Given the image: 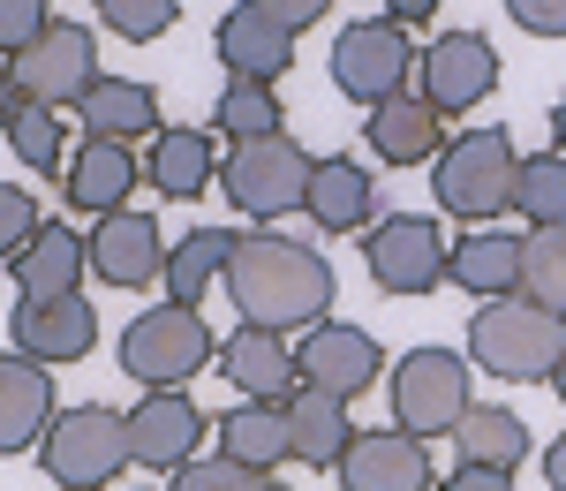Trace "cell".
Masks as SVG:
<instances>
[{
  "instance_id": "obj_1",
  "label": "cell",
  "mask_w": 566,
  "mask_h": 491,
  "mask_svg": "<svg viewBox=\"0 0 566 491\" xmlns=\"http://www.w3.org/2000/svg\"><path fill=\"white\" fill-rule=\"evenodd\" d=\"M227 303L250 317V325H272V333H310L317 317H333L340 303V280L325 265V250H310L295 234H234V258H227Z\"/></svg>"
},
{
  "instance_id": "obj_2",
  "label": "cell",
  "mask_w": 566,
  "mask_h": 491,
  "mask_svg": "<svg viewBox=\"0 0 566 491\" xmlns=\"http://www.w3.org/2000/svg\"><path fill=\"white\" fill-rule=\"evenodd\" d=\"M559 356H566V317L528 303V295H491L469 317V363L506 378V386H552Z\"/></svg>"
},
{
  "instance_id": "obj_3",
  "label": "cell",
  "mask_w": 566,
  "mask_h": 491,
  "mask_svg": "<svg viewBox=\"0 0 566 491\" xmlns=\"http://www.w3.org/2000/svg\"><path fill=\"white\" fill-rule=\"evenodd\" d=\"M514 175H522V152L506 129H461L446 152L431 159V197L453 212V220H499L514 205Z\"/></svg>"
},
{
  "instance_id": "obj_4",
  "label": "cell",
  "mask_w": 566,
  "mask_h": 491,
  "mask_svg": "<svg viewBox=\"0 0 566 491\" xmlns=\"http://www.w3.org/2000/svg\"><path fill=\"white\" fill-rule=\"evenodd\" d=\"M310 167H317V159H310L287 129L242 136V144L219 159V189H227V205L250 212V220H287V212H303V197H310Z\"/></svg>"
},
{
  "instance_id": "obj_5",
  "label": "cell",
  "mask_w": 566,
  "mask_h": 491,
  "mask_svg": "<svg viewBox=\"0 0 566 491\" xmlns=\"http://www.w3.org/2000/svg\"><path fill=\"white\" fill-rule=\"evenodd\" d=\"M205 363H219V333L205 325V311H189V303H151V311L129 317V333H122V370H129L144 394H151V386H189Z\"/></svg>"
},
{
  "instance_id": "obj_6",
  "label": "cell",
  "mask_w": 566,
  "mask_h": 491,
  "mask_svg": "<svg viewBox=\"0 0 566 491\" xmlns=\"http://www.w3.org/2000/svg\"><path fill=\"white\" fill-rule=\"evenodd\" d=\"M39 453H45V477L61 491H106L129 469V416L106 401H84V408H69V416L45 424Z\"/></svg>"
},
{
  "instance_id": "obj_7",
  "label": "cell",
  "mask_w": 566,
  "mask_h": 491,
  "mask_svg": "<svg viewBox=\"0 0 566 491\" xmlns=\"http://www.w3.org/2000/svg\"><path fill=\"white\" fill-rule=\"evenodd\" d=\"M469 416V356L453 348H408L392 363V424L416 439H446Z\"/></svg>"
},
{
  "instance_id": "obj_8",
  "label": "cell",
  "mask_w": 566,
  "mask_h": 491,
  "mask_svg": "<svg viewBox=\"0 0 566 491\" xmlns=\"http://www.w3.org/2000/svg\"><path fill=\"white\" fill-rule=\"evenodd\" d=\"M408 76H416V45H408V23H392V15L348 23L333 39V91L355 106H378L392 91H408Z\"/></svg>"
},
{
  "instance_id": "obj_9",
  "label": "cell",
  "mask_w": 566,
  "mask_h": 491,
  "mask_svg": "<svg viewBox=\"0 0 566 491\" xmlns=\"http://www.w3.org/2000/svg\"><path fill=\"white\" fill-rule=\"evenodd\" d=\"M363 265L386 295H431L446 280V234L423 212H386L363 227Z\"/></svg>"
},
{
  "instance_id": "obj_10",
  "label": "cell",
  "mask_w": 566,
  "mask_h": 491,
  "mask_svg": "<svg viewBox=\"0 0 566 491\" xmlns=\"http://www.w3.org/2000/svg\"><path fill=\"white\" fill-rule=\"evenodd\" d=\"M91 84H98V39H91L84 23L53 15L39 39L15 53V91L39 98V106H76Z\"/></svg>"
},
{
  "instance_id": "obj_11",
  "label": "cell",
  "mask_w": 566,
  "mask_h": 491,
  "mask_svg": "<svg viewBox=\"0 0 566 491\" xmlns=\"http://www.w3.org/2000/svg\"><path fill=\"white\" fill-rule=\"evenodd\" d=\"M295 370H303V386L333 394V401H363V394L386 378V348H378L363 325L317 317V325L303 333V348H295Z\"/></svg>"
},
{
  "instance_id": "obj_12",
  "label": "cell",
  "mask_w": 566,
  "mask_h": 491,
  "mask_svg": "<svg viewBox=\"0 0 566 491\" xmlns=\"http://www.w3.org/2000/svg\"><path fill=\"white\" fill-rule=\"evenodd\" d=\"M416 76H423V98L438 114H476L499 91V53L483 31H446L431 53H416Z\"/></svg>"
},
{
  "instance_id": "obj_13",
  "label": "cell",
  "mask_w": 566,
  "mask_h": 491,
  "mask_svg": "<svg viewBox=\"0 0 566 491\" xmlns=\"http://www.w3.org/2000/svg\"><path fill=\"white\" fill-rule=\"evenodd\" d=\"M91 250V280H106V288H151L159 272H167V242H159V220L151 212H98V227L84 234Z\"/></svg>"
},
{
  "instance_id": "obj_14",
  "label": "cell",
  "mask_w": 566,
  "mask_h": 491,
  "mask_svg": "<svg viewBox=\"0 0 566 491\" xmlns=\"http://www.w3.org/2000/svg\"><path fill=\"white\" fill-rule=\"evenodd\" d=\"M333 477H340V491H438L423 439L400 431V424L392 431H355Z\"/></svg>"
},
{
  "instance_id": "obj_15",
  "label": "cell",
  "mask_w": 566,
  "mask_h": 491,
  "mask_svg": "<svg viewBox=\"0 0 566 491\" xmlns=\"http://www.w3.org/2000/svg\"><path fill=\"white\" fill-rule=\"evenodd\" d=\"M205 424L212 416L189 401L181 386H151L129 408V461H144V469H181L197 453V439H205Z\"/></svg>"
},
{
  "instance_id": "obj_16",
  "label": "cell",
  "mask_w": 566,
  "mask_h": 491,
  "mask_svg": "<svg viewBox=\"0 0 566 491\" xmlns=\"http://www.w3.org/2000/svg\"><path fill=\"white\" fill-rule=\"evenodd\" d=\"M8 341L23 348V356L39 363H84L91 341H98V311H91L84 295H45V303H15L8 311Z\"/></svg>"
},
{
  "instance_id": "obj_17",
  "label": "cell",
  "mask_w": 566,
  "mask_h": 491,
  "mask_svg": "<svg viewBox=\"0 0 566 491\" xmlns=\"http://www.w3.org/2000/svg\"><path fill=\"white\" fill-rule=\"evenodd\" d=\"M363 136H370V152L386 167H431L438 152H446V114H438L423 91H392V98L370 106Z\"/></svg>"
},
{
  "instance_id": "obj_18",
  "label": "cell",
  "mask_w": 566,
  "mask_h": 491,
  "mask_svg": "<svg viewBox=\"0 0 566 491\" xmlns=\"http://www.w3.org/2000/svg\"><path fill=\"white\" fill-rule=\"evenodd\" d=\"M219 370L242 386V401H287V394L303 386L287 333H272V325H250V317H242V325L219 341Z\"/></svg>"
},
{
  "instance_id": "obj_19",
  "label": "cell",
  "mask_w": 566,
  "mask_h": 491,
  "mask_svg": "<svg viewBox=\"0 0 566 491\" xmlns=\"http://www.w3.org/2000/svg\"><path fill=\"white\" fill-rule=\"evenodd\" d=\"M219 61H227V76L280 84V76L295 69V31H280L258 0H242V8H227V15H219Z\"/></svg>"
},
{
  "instance_id": "obj_20",
  "label": "cell",
  "mask_w": 566,
  "mask_h": 491,
  "mask_svg": "<svg viewBox=\"0 0 566 491\" xmlns=\"http://www.w3.org/2000/svg\"><path fill=\"white\" fill-rule=\"evenodd\" d=\"M53 424V363L39 356H0V453H23Z\"/></svg>"
},
{
  "instance_id": "obj_21",
  "label": "cell",
  "mask_w": 566,
  "mask_h": 491,
  "mask_svg": "<svg viewBox=\"0 0 566 491\" xmlns=\"http://www.w3.org/2000/svg\"><path fill=\"white\" fill-rule=\"evenodd\" d=\"M8 272H15V295H31V303H45V295H84V272H91V250L76 227H45L8 258Z\"/></svg>"
},
{
  "instance_id": "obj_22",
  "label": "cell",
  "mask_w": 566,
  "mask_h": 491,
  "mask_svg": "<svg viewBox=\"0 0 566 491\" xmlns=\"http://www.w3.org/2000/svg\"><path fill=\"white\" fill-rule=\"evenodd\" d=\"M136 181H144L136 152L114 144V136H84V152H69V167H61V189H69L76 212H122Z\"/></svg>"
},
{
  "instance_id": "obj_23",
  "label": "cell",
  "mask_w": 566,
  "mask_h": 491,
  "mask_svg": "<svg viewBox=\"0 0 566 491\" xmlns=\"http://www.w3.org/2000/svg\"><path fill=\"white\" fill-rule=\"evenodd\" d=\"M219 431V453L234 461V469H250V477H272L280 461H295V439H287V401H242L212 416Z\"/></svg>"
},
{
  "instance_id": "obj_24",
  "label": "cell",
  "mask_w": 566,
  "mask_h": 491,
  "mask_svg": "<svg viewBox=\"0 0 566 491\" xmlns=\"http://www.w3.org/2000/svg\"><path fill=\"white\" fill-rule=\"evenodd\" d=\"M446 280L461 288V295H514L522 288V234H499V227H476V234H461V242H446Z\"/></svg>"
},
{
  "instance_id": "obj_25",
  "label": "cell",
  "mask_w": 566,
  "mask_h": 491,
  "mask_svg": "<svg viewBox=\"0 0 566 491\" xmlns=\"http://www.w3.org/2000/svg\"><path fill=\"white\" fill-rule=\"evenodd\" d=\"M76 122H84V136H114V144L159 136V91L136 84V76H98L76 98Z\"/></svg>"
},
{
  "instance_id": "obj_26",
  "label": "cell",
  "mask_w": 566,
  "mask_h": 491,
  "mask_svg": "<svg viewBox=\"0 0 566 491\" xmlns=\"http://www.w3.org/2000/svg\"><path fill=\"white\" fill-rule=\"evenodd\" d=\"M303 212L325 227V234H363V227H370V212H378V181L363 175L355 159H317V167H310Z\"/></svg>"
},
{
  "instance_id": "obj_27",
  "label": "cell",
  "mask_w": 566,
  "mask_h": 491,
  "mask_svg": "<svg viewBox=\"0 0 566 491\" xmlns=\"http://www.w3.org/2000/svg\"><path fill=\"white\" fill-rule=\"evenodd\" d=\"M144 181H151L159 197H205L219 181L212 129H159L151 136V159H144Z\"/></svg>"
},
{
  "instance_id": "obj_28",
  "label": "cell",
  "mask_w": 566,
  "mask_h": 491,
  "mask_svg": "<svg viewBox=\"0 0 566 491\" xmlns=\"http://www.w3.org/2000/svg\"><path fill=\"white\" fill-rule=\"evenodd\" d=\"M287 439H295V461H303V469H340V453H348V439H355L348 401H333V394H317V386H295V394H287Z\"/></svg>"
},
{
  "instance_id": "obj_29",
  "label": "cell",
  "mask_w": 566,
  "mask_h": 491,
  "mask_svg": "<svg viewBox=\"0 0 566 491\" xmlns=\"http://www.w3.org/2000/svg\"><path fill=\"white\" fill-rule=\"evenodd\" d=\"M227 258H234V234L227 227H189L175 250H167V272H159L167 280V303H189L197 311L219 280H227Z\"/></svg>"
},
{
  "instance_id": "obj_30",
  "label": "cell",
  "mask_w": 566,
  "mask_h": 491,
  "mask_svg": "<svg viewBox=\"0 0 566 491\" xmlns=\"http://www.w3.org/2000/svg\"><path fill=\"white\" fill-rule=\"evenodd\" d=\"M453 453H461V461H483V469H522L528 461V424L514 408H476L469 401V416L453 424Z\"/></svg>"
},
{
  "instance_id": "obj_31",
  "label": "cell",
  "mask_w": 566,
  "mask_h": 491,
  "mask_svg": "<svg viewBox=\"0 0 566 491\" xmlns=\"http://www.w3.org/2000/svg\"><path fill=\"white\" fill-rule=\"evenodd\" d=\"M0 136L15 144V159H23L31 175H61V167H69V122H61V106L15 98V114L0 122Z\"/></svg>"
},
{
  "instance_id": "obj_32",
  "label": "cell",
  "mask_w": 566,
  "mask_h": 491,
  "mask_svg": "<svg viewBox=\"0 0 566 491\" xmlns=\"http://www.w3.org/2000/svg\"><path fill=\"white\" fill-rule=\"evenodd\" d=\"M280 122H287L280 91H272V84H250V76H227V91L212 98V129L234 136V144H242V136H272Z\"/></svg>"
},
{
  "instance_id": "obj_33",
  "label": "cell",
  "mask_w": 566,
  "mask_h": 491,
  "mask_svg": "<svg viewBox=\"0 0 566 491\" xmlns=\"http://www.w3.org/2000/svg\"><path fill=\"white\" fill-rule=\"evenodd\" d=\"M514 295L566 317V227H528L522 234V288Z\"/></svg>"
},
{
  "instance_id": "obj_34",
  "label": "cell",
  "mask_w": 566,
  "mask_h": 491,
  "mask_svg": "<svg viewBox=\"0 0 566 491\" xmlns=\"http://www.w3.org/2000/svg\"><path fill=\"white\" fill-rule=\"evenodd\" d=\"M514 212L528 227H566V152H536L514 175Z\"/></svg>"
},
{
  "instance_id": "obj_35",
  "label": "cell",
  "mask_w": 566,
  "mask_h": 491,
  "mask_svg": "<svg viewBox=\"0 0 566 491\" xmlns=\"http://www.w3.org/2000/svg\"><path fill=\"white\" fill-rule=\"evenodd\" d=\"M175 15H181V0H98V23H106L114 39H129V45L167 39Z\"/></svg>"
},
{
  "instance_id": "obj_36",
  "label": "cell",
  "mask_w": 566,
  "mask_h": 491,
  "mask_svg": "<svg viewBox=\"0 0 566 491\" xmlns=\"http://www.w3.org/2000/svg\"><path fill=\"white\" fill-rule=\"evenodd\" d=\"M39 234V205H31V189H15V181H0V265L23 250Z\"/></svg>"
},
{
  "instance_id": "obj_37",
  "label": "cell",
  "mask_w": 566,
  "mask_h": 491,
  "mask_svg": "<svg viewBox=\"0 0 566 491\" xmlns=\"http://www.w3.org/2000/svg\"><path fill=\"white\" fill-rule=\"evenodd\" d=\"M45 23H53V0H0V53L15 61V53L39 39Z\"/></svg>"
},
{
  "instance_id": "obj_38",
  "label": "cell",
  "mask_w": 566,
  "mask_h": 491,
  "mask_svg": "<svg viewBox=\"0 0 566 491\" xmlns=\"http://www.w3.org/2000/svg\"><path fill=\"white\" fill-rule=\"evenodd\" d=\"M242 477H250V469H234L227 453H212V461H197V453H189V461L175 469V484H167V491H234Z\"/></svg>"
},
{
  "instance_id": "obj_39",
  "label": "cell",
  "mask_w": 566,
  "mask_h": 491,
  "mask_svg": "<svg viewBox=\"0 0 566 491\" xmlns=\"http://www.w3.org/2000/svg\"><path fill=\"white\" fill-rule=\"evenodd\" d=\"M506 15L528 39H566V0H506Z\"/></svg>"
},
{
  "instance_id": "obj_40",
  "label": "cell",
  "mask_w": 566,
  "mask_h": 491,
  "mask_svg": "<svg viewBox=\"0 0 566 491\" xmlns=\"http://www.w3.org/2000/svg\"><path fill=\"white\" fill-rule=\"evenodd\" d=\"M258 8L280 23V31H295V39H303L310 23H325V8H333V0H258Z\"/></svg>"
},
{
  "instance_id": "obj_41",
  "label": "cell",
  "mask_w": 566,
  "mask_h": 491,
  "mask_svg": "<svg viewBox=\"0 0 566 491\" xmlns=\"http://www.w3.org/2000/svg\"><path fill=\"white\" fill-rule=\"evenodd\" d=\"M438 491H514V469H483V461H461Z\"/></svg>"
},
{
  "instance_id": "obj_42",
  "label": "cell",
  "mask_w": 566,
  "mask_h": 491,
  "mask_svg": "<svg viewBox=\"0 0 566 491\" xmlns=\"http://www.w3.org/2000/svg\"><path fill=\"white\" fill-rule=\"evenodd\" d=\"M386 15H392V23H431L438 0H386Z\"/></svg>"
},
{
  "instance_id": "obj_43",
  "label": "cell",
  "mask_w": 566,
  "mask_h": 491,
  "mask_svg": "<svg viewBox=\"0 0 566 491\" xmlns=\"http://www.w3.org/2000/svg\"><path fill=\"white\" fill-rule=\"evenodd\" d=\"M544 477H552V491H566V431H559V447L544 453Z\"/></svg>"
},
{
  "instance_id": "obj_44",
  "label": "cell",
  "mask_w": 566,
  "mask_h": 491,
  "mask_svg": "<svg viewBox=\"0 0 566 491\" xmlns=\"http://www.w3.org/2000/svg\"><path fill=\"white\" fill-rule=\"evenodd\" d=\"M15 98H23V91H15V69H8V61H0V122H8V114H15Z\"/></svg>"
},
{
  "instance_id": "obj_45",
  "label": "cell",
  "mask_w": 566,
  "mask_h": 491,
  "mask_svg": "<svg viewBox=\"0 0 566 491\" xmlns=\"http://www.w3.org/2000/svg\"><path fill=\"white\" fill-rule=\"evenodd\" d=\"M552 152H566V98L552 106Z\"/></svg>"
},
{
  "instance_id": "obj_46",
  "label": "cell",
  "mask_w": 566,
  "mask_h": 491,
  "mask_svg": "<svg viewBox=\"0 0 566 491\" xmlns=\"http://www.w3.org/2000/svg\"><path fill=\"white\" fill-rule=\"evenodd\" d=\"M234 491H287V484H272V477H242Z\"/></svg>"
},
{
  "instance_id": "obj_47",
  "label": "cell",
  "mask_w": 566,
  "mask_h": 491,
  "mask_svg": "<svg viewBox=\"0 0 566 491\" xmlns=\"http://www.w3.org/2000/svg\"><path fill=\"white\" fill-rule=\"evenodd\" d=\"M552 394H559V401H566V356H559V370H552Z\"/></svg>"
}]
</instances>
